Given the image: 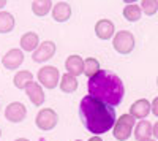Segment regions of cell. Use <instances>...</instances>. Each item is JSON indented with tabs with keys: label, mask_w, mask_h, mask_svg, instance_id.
I'll return each instance as SVG.
<instances>
[{
	"label": "cell",
	"mask_w": 158,
	"mask_h": 141,
	"mask_svg": "<svg viewBox=\"0 0 158 141\" xmlns=\"http://www.w3.org/2000/svg\"><path fill=\"white\" fill-rule=\"evenodd\" d=\"M89 95L95 100L108 105L111 108L118 106L123 101L125 86L120 76H117L111 70H100L87 81Z\"/></svg>",
	"instance_id": "obj_1"
},
{
	"label": "cell",
	"mask_w": 158,
	"mask_h": 141,
	"mask_svg": "<svg viewBox=\"0 0 158 141\" xmlns=\"http://www.w3.org/2000/svg\"><path fill=\"white\" fill-rule=\"evenodd\" d=\"M79 114L84 127L94 135H103L109 132L117 119L114 108L101 103L90 95L82 97L79 103Z\"/></svg>",
	"instance_id": "obj_2"
},
{
	"label": "cell",
	"mask_w": 158,
	"mask_h": 141,
	"mask_svg": "<svg viewBox=\"0 0 158 141\" xmlns=\"http://www.w3.org/2000/svg\"><path fill=\"white\" fill-rule=\"evenodd\" d=\"M135 124H136V119L131 118L128 113L122 114L118 119H115V124L112 125L114 138L117 141H127V139H130L131 133H133V129H135Z\"/></svg>",
	"instance_id": "obj_3"
},
{
	"label": "cell",
	"mask_w": 158,
	"mask_h": 141,
	"mask_svg": "<svg viewBox=\"0 0 158 141\" xmlns=\"http://www.w3.org/2000/svg\"><path fill=\"white\" fill-rule=\"evenodd\" d=\"M135 45H136L135 35L130 30H120V32L114 33L112 36V48L122 56L130 54L135 49Z\"/></svg>",
	"instance_id": "obj_4"
},
{
	"label": "cell",
	"mask_w": 158,
	"mask_h": 141,
	"mask_svg": "<svg viewBox=\"0 0 158 141\" xmlns=\"http://www.w3.org/2000/svg\"><path fill=\"white\" fill-rule=\"evenodd\" d=\"M36 78H38V84L41 87L44 86L46 89H54V87H57V84L60 81V71L54 65H44L38 70Z\"/></svg>",
	"instance_id": "obj_5"
},
{
	"label": "cell",
	"mask_w": 158,
	"mask_h": 141,
	"mask_svg": "<svg viewBox=\"0 0 158 141\" xmlns=\"http://www.w3.org/2000/svg\"><path fill=\"white\" fill-rule=\"evenodd\" d=\"M35 124L40 130L49 132L52 129H56V125L59 124V116L52 108H43L38 111L36 118H35Z\"/></svg>",
	"instance_id": "obj_6"
},
{
	"label": "cell",
	"mask_w": 158,
	"mask_h": 141,
	"mask_svg": "<svg viewBox=\"0 0 158 141\" xmlns=\"http://www.w3.org/2000/svg\"><path fill=\"white\" fill-rule=\"evenodd\" d=\"M57 51V46L54 41L51 40H46L43 43H40L38 48L32 53V60L36 62V63H41V62H46V60H51L52 57H54Z\"/></svg>",
	"instance_id": "obj_7"
},
{
	"label": "cell",
	"mask_w": 158,
	"mask_h": 141,
	"mask_svg": "<svg viewBox=\"0 0 158 141\" xmlns=\"http://www.w3.org/2000/svg\"><path fill=\"white\" fill-rule=\"evenodd\" d=\"M25 116H27V108H25L24 103H21V101H13V103H10L5 109V119L13 122V124H19L25 119Z\"/></svg>",
	"instance_id": "obj_8"
},
{
	"label": "cell",
	"mask_w": 158,
	"mask_h": 141,
	"mask_svg": "<svg viewBox=\"0 0 158 141\" xmlns=\"http://www.w3.org/2000/svg\"><path fill=\"white\" fill-rule=\"evenodd\" d=\"M0 62H2V65L6 70H16L22 65V62H24V53L19 48H13V49L6 51L5 56L0 59Z\"/></svg>",
	"instance_id": "obj_9"
},
{
	"label": "cell",
	"mask_w": 158,
	"mask_h": 141,
	"mask_svg": "<svg viewBox=\"0 0 158 141\" xmlns=\"http://www.w3.org/2000/svg\"><path fill=\"white\" fill-rule=\"evenodd\" d=\"M115 33V25L111 19L103 18L95 24V35L100 40H111Z\"/></svg>",
	"instance_id": "obj_10"
},
{
	"label": "cell",
	"mask_w": 158,
	"mask_h": 141,
	"mask_svg": "<svg viewBox=\"0 0 158 141\" xmlns=\"http://www.w3.org/2000/svg\"><path fill=\"white\" fill-rule=\"evenodd\" d=\"M130 116L135 119H147V116L150 114V101L147 98H139L136 100L133 105L130 106Z\"/></svg>",
	"instance_id": "obj_11"
},
{
	"label": "cell",
	"mask_w": 158,
	"mask_h": 141,
	"mask_svg": "<svg viewBox=\"0 0 158 141\" xmlns=\"http://www.w3.org/2000/svg\"><path fill=\"white\" fill-rule=\"evenodd\" d=\"M25 94H27L29 100L32 101V105L35 106H41L44 103V100H46V95H44V91H43V87L40 86L38 83L32 81L27 87L24 89Z\"/></svg>",
	"instance_id": "obj_12"
},
{
	"label": "cell",
	"mask_w": 158,
	"mask_h": 141,
	"mask_svg": "<svg viewBox=\"0 0 158 141\" xmlns=\"http://www.w3.org/2000/svg\"><path fill=\"white\" fill-rule=\"evenodd\" d=\"M51 13H52V19L56 22H67L71 18V6L67 2H57V3H52Z\"/></svg>",
	"instance_id": "obj_13"
},
{
	"label": "cell",
	"mask_w": 158,
	"mask_h": 141,
	"mask_svg": "<svg viewBox=\"0 0 158 141\" xmlns=\"http://www.w3.org/2000/svg\"><path fill=\"white\" fill-rule=\"evenodd\" d=\"M65 68H67V73L77 78L79 75H82L84 71V59L77 54H71L67 57L65 60Z\"/></svg>",
	"instance_id": "obj_14"
},
{
	"label": "cell",
	"mask_w": 158,
	"mask_h": 141,
	"mask_svg": "<svg viewBox=\"0 0 158 141\" xmlns=\"http://www.w3.org/2000/svg\"><path fill=\"white\" fill-rule=\"evenodd\" d=\"M21 51L24 53H33V51L38 48V45H40V36H38V33H35V32H25L22 36H21Z\"/></svg>",
	"instance_id": "obj_15"
},
{
	"label": "cell",
	"mask_w": 158,
	"mask_h": 141,
	"mask_svg": "<svg viewBox=\"0 0 158 141\" xmlns=\"http://www.w3.org/2000/svg\"><path fill=\"white\" fill-rule=\"evenodd\" d=\"M152 124L153 122H149L147 119H141L139 122H136L135 129H133L135 138L138 141L144 139V138H152Z\"/></svg>",
	"instance_id": "obj_16"
},
{
	"label": "cell",
	"mask_w": 158,
	"mask_h": 141,
	"mask_svg": "<svg viewBox=\"0 0 158 141\" xmlns=\"http://www.w3.org/2000/svg\"><path fill=\"white\" fill-rule=\"evenodd\" d=\"M59 86H60V91L65 92V94H74L77 91V78H74V76L65 73L63 76H60V81H59Z\"/></svg>",
	"instance_id": "obj_17"
},
{
	"label": "cell",
	"mask_w": 158,
	"mask_h": 141,
	"mask_svg": "<svg viewBox=\"0 0 158 141\" xmlns=\"http://www.w3.org/2000/svg\"><path fill=\"white\" fill-rule=\"evenodd\" d=\"M33 81V75L29 71V70H19L16 75H15V78H13V84H15V87L18 89H24L27 87L30 83Z\"/></svg>",
	"instance_id": "obj_18"
},
{
	"label": "cell",
	"mask_w": 158,
	"mask_h": 141,
	"mask_svg": "<svg viewBox=\"0 0 158 141\" xmlns=\"http://www.w3.org/2000/svg\"><path fill=\"white\" fill-rule=\"evenodd\" d=\"M16 25L15 16L10 11H0V33H10Z\"/></svg>",
	"instance_id": "obj_19"
},
{
	"label": "cell",
	"mask_w": 158,
	"mask_h": 141,
	"mask_svg": "<svg viewBox=\"0 0 158 141\" xmlns=\"http://www.w3.org/2000/svg\"><path fill=\"white\" fill-rule=\"evenodd\" d=\"M141 16H142V11L138 3H127L123 6V18L128 22H136L141 19Z\"/></svg>",
	"instance_id": "obj_20"
},
{
	"label": "cell",
	"mask_w": 158,
	"mask_h": 141,
	"mask_svg": "<svg viewBox=\"0 0 158 141\" xmlns=\"http://www.w3.org/2000/svg\"><path fill=\"white\" fill-rule=\"evenodd\" d=\"M51 8H52L51 0H35V2L32 3V11L38 18H43V16L48 15V13H51Z\"/></svg>",
	"instance_id": "obj_21"
},
{
	"label": "cell",
	"mask_w": 158,
	"mask_h": 141,
	"mask_svg": "<svg viewBox=\"0 0 158 141\" xmlns=\"http://www.w3.org/2000/svg\"><path fill=\"white\" fill-rule=\"evenodd\" d=\"M101 68H100V62H98V59H95V57H87V59H84V75L87 76V78H92L95 73H98Z\"/></svg>",
	"instance_id": "obj_22"
},
{
	"label": "cell",
	"mask_w": 158,
	"mask_h": 141,
	"mask_svg": "<svg viewBox=\"0 0 158 141\" xmlns=\"http://www.w3.org/2000/svg\"><path fill=\"white\" fill-rule=\"evenodd\" d=\"M139 8L142 13H146V16H153L158 11V0H142Z\"/></svg>",
	"instance_id": "obj_23"
},
{
	"label": "cell",
	"mask_w": 158,
	"mask_h": 141,
	"mask_svg": "<svg viewBox=\"0 0 158 141\" xmlns=\"http://www.w3.org/2000/svg\"><path fill=\"white\" fill-rule=\"evenodd\" d=\"M150 113L153 114L155 118H158V97L153 98V101L150 103Z\"/></svg>",
	"instance_id": "obj_24"
},
{
	"label": "cell",
	"mask_w": 158,
	"mask_h": 141,
	"mask_svg": "<svg viewBox=\"0 0 158 141\" xmlns=\"http://www.w3.org/2000/svg\"><path fill=\"white\" fill-rule=\"evenodd\" d=\"M152 138L153 139L158 138V124H152Z\"/></svg>",
	"instance_id": "obj_25"
},
{
	"label": "cell",
	"mask_w": 158,
	"mask_h": 141,
	"mask_svg": "<svg viewBox=\"0 0 158 141\" xmlns=\"http://www.w3.org/2000/svg\"><path fill=\"white\" fill-rule=\"evenodd\" d=\"M6 6V0H0V10H3Z\"/></svg>",
	"instance_id": "obj_26"
},
{
	"label": "cell",
	"mask_w": 158,
	"mask_h": 141,
	"mask_svg": "<svg viewBox=\"0 0 158 141\" xmlns=\"http://www.w3.org/2000/svg\"><path fill=\"white\" fill-rule=\"evenodd\" d=\"M89 141H103V139H101L100 136H92V138H90Z\"/></svg>",
	"instance_id": "obj_27"
},
{
	"label": "cell",
	"mask_w": 158,
	"mask_h": 141,
	"mask_svg": "<svg viewBox=\"0 0 158 141\" xmlns=\"http://www.w3.org/2000/svg\"><path fill=\"white\" fill-rule=\"evenodd\" d=\"M139 141H156V139H153V138H144V139H139Z\"/></svg>",
	"instance_id": "obj_28"
},
{
	"label": "cell",
	"mask_w": 158,
	"mask_h": 141,
	"mask_svg": "<svg viewBox=\"0 0 158 141\" xmlns=\"http://www.w3.org/2000/svg\"><path fill=\"white\" fill-rule=\"evenodd\" d=\"M15 141H30V139H27V138H18V139H15Z\"/></svg>",
	"instance_id": "obj_29"
},
{
	"label": "cell",
	"mask_w": 158,
	"mask_h": 141,
	"mask_svg": "<svg viewBox=\"0 0 158 141\" xmlns=\"http://www.w3.org/2000/svg\"><path fill=\"white\" fill-rule=\"evenodd\" d=\"M0 138H2V129H0Z\"/></svg>",
	"instance_id": "obj_30"
},
{
	"label": "cell",
	"mask_w": 158,
	"mask_h": 141,
	"mask_svg": "<svg viewBox=\"0 0 158 141\" xmlns=\"http://www.w3.org/2000/svg\"><path fill=\"white\" fill-rule=\"evenodd\" d=\"M74 141H82V139H74Z\"/></svg>",
	"instance_id": "obj_31"
},
{
	"label": "cell",
	"mask_w": 158,
	"mask_h": 141,
	"mask_svg": "<svg viewBox=\"0 0 158 141\" xmlns=\"http://www.w3.org/2000/svg\"><path fill=\"white\" fill-rule=\"evenodd\" d=\"M0 59H2V56H0Z\"/></svg>",
	"instance_id": "obj_32"
},
{
	"label": "cell",
	"mask_w": 158,
	"mask_h": 141,
	"mask_svg": "<svg viewBox=\"0 0 158 141\" xmlns=\"http://www.w3.org/2000/svg\"><path fill=\"white\" fill-rule=\"evenodd\" d=\"M0 108H2V105H0Z\"/></svg>",
	"instance_id": "obj_33"
}]
</instances>
